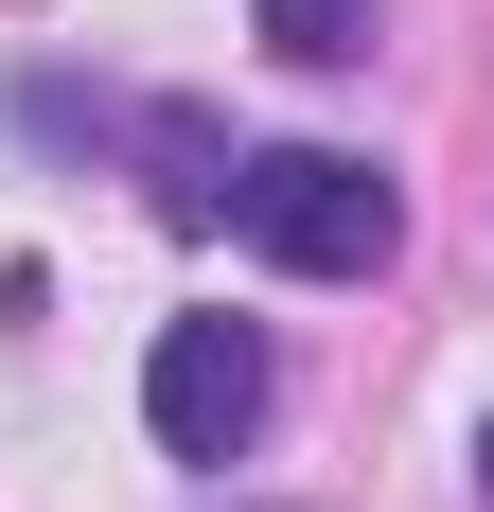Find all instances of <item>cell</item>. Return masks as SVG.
<instances>
[{"label":"cell","instance_id":"1","mask_svg":"<svg viewBox=\"0 0 494 512\" xmlns=\"http://www.w3.org/2000/svg\"><path fill=\"white\" fill-rule=\"evenodd\" d=\"M230 230L265 265H300V283H371L406 248V195L353 142H265V159H230Z\"/></svg>","mask_w":494,"mask_h":512},{"label":"cell","instance_id":"2","mask_svg":"<svg viewBox=\"0 0 494 512\" xmlns=\"http://www.w3.org/2000/svg\"><path fill=\"white\" fill-rule=\"evenodd\" d=\"M142 424L177 442V460H230L247 424H265V336H247V318H159V354H142Z\"/></svg>","mask_w":494,"mask_h":512},{"label":"cell","instance_id":"3","mask_svg":"<svg viewBox=\"0 0 494 512\" xmlns=\"http://www.w3.org/2000/svg\"><path fill=\"white\" fill-rule=\"evenodd\" d=\"M265 53H300V71H353V53H371V0H265Z\"/></svg>","mask_w":494,"mask_h":512}]
</instances>
